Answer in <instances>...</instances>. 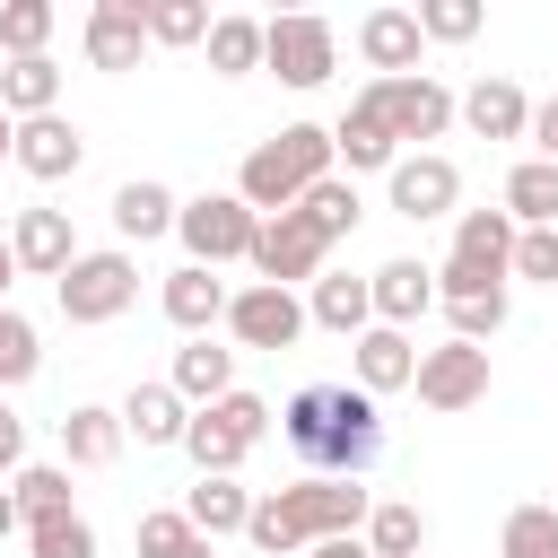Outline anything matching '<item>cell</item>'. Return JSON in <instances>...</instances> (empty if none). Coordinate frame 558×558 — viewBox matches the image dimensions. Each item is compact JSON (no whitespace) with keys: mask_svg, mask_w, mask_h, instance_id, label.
Segmentation results:
<instances>
[{"mask_svg":"<svg viewBox=\"0 0 558 558\" xmlns=\"http://www.w3.org/2000/svg\"><path fill=\"white\" fill-rule=\"evenodd\" d=\"M323 235L305 227V209H279V218H262V235H253V270H262V288H296V279H323Z\"/></svg>","mask_w":558,"mask_h":558,"instance_id":"30bf717a","label":"cell"},{"mask_svg":"<svg viewBox=\"0 0 558 558\" xmlns=\"http://www.w3.org/2000/svg\"><path fill=\"white\" fill-rule=\"evenodd\" d=\"M532 157H549V166H558V96H549V105H532Z\"/></svg>","mask_w":558,"mask_h":558,"instance_id":"ee69618b","label":"cell"},{"mask_svg":"<svg viewBox=\"0 0 558 558\" xmlns=\"http://www.w3.org/2000/svg\"><path fill=\"white\" fill-rule=\"evenodd\" d=\"M514 279H549L558 288V227H523L514 235Z\"/></svg>","mask_w":558,"mask_h":558,"instance_id":"b9f144b4","label":"cell"},{"mask_svg":"<svg viewBox=\"0 0 558 558\" xmlns=\"http://www.w3.org/2000/svg\"><path fill=\"white\" fill-rule=\"evenodd\" d=\"M0 113H9V122L61 113V61H52V52H44V61H9V70H0Z\"/></svg>","mask_w":558,"mask_h":558,"instance_id":"d4e9b609","label":"cell"},{"mask_svg":"<svg viewBox=\"0 0 558 558\" xmlns=\"http://www.w3.org/2000/svg\"><path fill=\"white\" fill-rule=\"evenodd\" d=\"M279 436L314 462V480H366V462L384 453V418L357 384H305L279 410Z\"/></svg>","mask_w":558,"mask_h":558,"instance_id":"6da1fadb","label":"cell"},{"mask_svg":"<svg viewBox=\"0 0 558 558\" xmlns=\"http://www.w3.org/2000/svg\"><path fill=\"white\" fill-rule=\"evenodd\" d=\"M0 70H9V52H0Z\"/></svg>","mask_w":558,"mask_h":558,"instance_id":"681fc988","label":"cell"},{"mask_svg":"<svg viewBox=\"0 0 558 558\" xmlns=\"http://www.w3.org/2000/svg\"><path fill=\"white\" fill-rule=\"evenodd\" d=\"M497 558H558V506H549V497H541V506H514Z\"/></svg>","mask_w":558,"mask_h":558,"instance_id":"d590c367","label":"cell"},{"mask_svg":"<svg viewBox=\"0 0 558 558\" xmlns=\"http://www.w3.org/2000/svg\"><path fill=\"white\" fill-rule=\"evenodd\" d=\"M148 44V0H96L87 9V61L96 70H140Z\"/></svg>","mask_w":558,"mask_h":558,"instance_id":"2e32d148","label":"cell"},{"mask_svg":"<svg viewBox=\"0 0 558 558\" xmlns=\"http://www.w3.org/2000/svg\"><path fill=\"white\" fill-rule=\"evenodd\" d=\"M427 410H471L488 401V349L471 340H445V349H418V384H410Z\"/></svg>","mask_w":558,"mask_h":558,"instance_id":"8fae6325","label":"cell"},{"mask_svg":"<svg viewBox=\"0 0 558 558\" xmlns=\"http://www.w3.org/2000/svg\"><path fill=\"white\" fill-rule=\"evenodd\" d=\"M209 549H218V541L192 532L183 506H148V514H140V558H209Z\"/></svg>","mask_w":558,"mask_h":558,"instance_id":"4dcf8cb0","label":"cell"},{"mask_svg":"<svg viewBox=\"0 0 558 558\" xmlns=\"http://www.w3.org/2000/svg\"><path fill=\"white\" fill-rule=\"evenodd\" d=\"M9 279H17V253L0 244V305H9Z\"/></svg>","mask_w":558,"mask_h":558,"instance_id":"7dc6e473","label":"cell"},{"mask_svg":"<svg viewBox=\"0 0 558 558\" xmlns=\"http://www.w3.org/2000/svg\"><path fill=\"white\" fill-rule=\"evenodd\" d=\"M366 288H375V323H392V331H410V323L436 305V270H427V262H410V253L375 262V270H366Z\"/></svg>","mask_w":558,"mask_h":558,"instance_id":"ac0fdd59","label":"cell"},{"mask_svg":"<svg viewBox=\"0 0 558 558\" xmlns=\"http://www.w3.org/2000/svg\"><path fill=\"white\" fill-rule=\"evenodd\" d=\"M9 253H17V270H35V279H61V270L78 262L70 209H17V227H9Z\"/></svg>","mask_w":558,"mask_h":558,"instance_id":"e0dca14e","label":"cell"},{"mask_svg":"<svg viewBox=\"0 0 558 558\" xmlns=\"http://www.w3.org/2000/svg\"><path fill=\"white\" fill-rule=\"evenodd\" d=\"M349 366H357V392H366V401L418 384V349H410V331H392V323L357 331V340H349Z\"/></svg>","mask_w":558,"mask_h":558,"instance_id":"9a60e30c","label":"cell"},{"mask_svg":"<svg viewBox=\"0 0 558 558\" xmlns=\"http://www.w3.org/2000/svg\"><path fill=\"white\" fill-rule=\"evenodd\" d=\"M174 235H183V253H192L201 270H218V262H253V235H262V218H253L235 192H201V201H183Z\"/></svg>","mask_w":558,"mask_h":558,"instance_id":"52a82bcc","label":"cell"},{"mask_svg":"<svg viewBox=\"0 0 558 558\" xmlns=\"http://www.w3.org/2000/svg\"><path fill=\"white\" fill-rule=\"evenodd\" d=\"M174 218H183V201H174L166 183H148V174H131V183L113 192V227H122V244H148V235H174Z\"/></svg>","mask_w":558,"mask_h":558,"instance_id":"484cf974","label":"cell"},{"mask_svg":"<svg viewBox=\"0 0 558 558\" xmlns=\"http://www.w3.org/2000/svg\"><path fill=\"white\" fill-rule=\"evenodd\" d=\"M418 35L427 44H471L480 35V0H418Z\"/></svg>","mask_w":558,"mask_h":558,"instance_id":"60d3db41","label":"cell"},{"mask_svg":"<svg viewBox=\"0 0 558 558\" xmlns=\"http://www.w3.org/2000/svg\"><path fill=\"white\" fill-rule=\"evenodd\" d=\"M26 549L35 558H96V532H87V514H52V523H26Z\"/></svg>","mask_w":558,"mask_h":558,"instance_id":"ab89813d","label":"cell"},{"mask_svg":"<svg viewBox=\"0 0 558 558\" xmlns=\"http://www.w3.org/2000/svg\"><path fill=\"white\" fill-rule=\"evenodd\" d=\"M17 471H26V418L0 401V480H17Z\"/></svg>","mask_w":558,"mask_h":558,"instance_id":"7bdbcfd3","label":"cell"},{"mask_svg":"<svg viewBox=\"0 0 558 558\" xmlns=\"http://www.w3.org/2000/svg\"><path fill=\"white\" fill-rule=\"evenodd\" d=\"M462 122H471L480 140H532V96H523L514 78H480V87L462 96Z\"/></svg>","mask_w":558,"mask_h":558,"instance_id":"7402d4cb","label":"cell"},{"mask_svg":"<svg viewBox=\"0 0 558 558\" xmlns=\"http://www.w3.org/2000/svg\"><path fill=\"white\" fill-rule=\"evenodd\" d=\"M262 436H270V401H262V392H227V401L192 410V436H183V453H192L201 471L235 480V471H244V453H253Z\"/></svg>","mask_w":558,"mask_h":558,"instance_id":"277c9868","label":"cell"},{"mask_svg":"<svg viewBox=\"0 0 558 558\" xmlns=\"http://www.w3.org/2000/svg\"><path fill=\"white\" fill-rule=\"evenodd\" d=\"M122 436H140V445H183V436H192V401H183L174 384H131V392H122Z\"/></svg>","mask_w":558,"mask_h":558,"instance_id":"d6986e66","label":"cell"},{"mask_svg":"<svg viewBox=\"0 0 558 558\" xmlns=\"http://www.w3.org/2000/svg\"><path fill=\"white\" fill-rule=\"evenodd\" d=\"M549 506H558V497H549Z\"/></svg>","mask_w":558,"mask_h":558,"instance_id":"816d5d0a","label":"cell"},{"mask_svg":"<svg viewBox=\"0 0 558 558\" xmlns=\"http://www.w3.org/2000/svg\"><path fill=\"white\" fill-rule=\"evenodd\" d=\"M366 549H375V558H418V549H427V514H418L410 497H384V506L366 514Z\"/></svg>","mask_w":558,"mask_h":558,"instance_id":"f546056e","label":"cell"},{"mask_svg":"<svg viewBox=\"0 0 558 558\" xmlns=\"http://www.w3.org/2000/svg\"><path fill=\"white\" fill-rule=\"evenodd\" d=\"M418 558H427V549H418Z\"/></svg>","mask_w":558,"mask_h":558,"instance_id":"f907efd6","label":"cell"},{"mask_svg":"<svg viewBox=\"0 0 558 558\" xmlns=\"http://www.w3.org/2000/svg\"><path fill=\"white\" fill-rule=\"evenodd\" d=\"M209 70H218V78L262 70V17H218V26H209Z\"/></svg>","mask_w":558,"mask_h":558,"instance_id":"e575fe53","label":"cell"},{"mask_svg":"<svg viewBox=\"0 0 558 558\" xmlns=\"http://www.w3.org/2000/svg\"><path fill=\"white\" fill-rule=\"evenodd\" d=\"M52 296H61V314L70 323H113V314H131V296H140V262L113 244V253H78L61 279H52Z\"/></svg>","mask_w":558,"mask_h":558,"instance_id":"8992f818","label":"cell"},{"mask_svg":"<svg viewBox=\"0 0 558 558\" xmlns=\"http://www.w3.org/2000/svg\"><path fill=\"white\" fill-rule=\"evenodd\" d=\"M305 558H375V549H366L357 532H340V541H323V549H305Z\"/></svg>","mask_w":558,"mask_h":558,"instance_id":"f6af8a7d","label":"cell"},{"mask_svg":"<svg viewBox=\"0 0 558 558\" xmlns=\"http://www.w3.org/2000/svg\"><path fill=\"white\" fill-rule=\"evenodd\" d=\"M296 209H305V227H314L323 244H340V235L357 227V183H349V174H323V183H314Z\"/></svg>","mask_w":558,"mask_h":558,"instance_id":"1f68e13d","label":"cell"},{"mask_svg":"<svg viewBox=\"0 0 558 558\" xmlns=\"http://www.w3.org/2000/svg\"><path fill=\"white\" fill-rule=\"evenodd\" d=\"M0 157H17V122L9 113H0Z\"/></svg>","mask_w":558,"mask_h":558,"instance_id":"c3c4849f","label":"cell"},{"mask_svg":"<svg viewBox=\"0 0 558 558\" xmlns=\"http://www.w3.org/2000/svg\"><path fill=\"white\" fill-rule=\"evenodd\" d=\"M331 157H340L349 174H392V166H401V140L384 131V113L349 105V113H340V131H331Z\"/></svg>","mask_w":558,"mask_h":558,"instance_id":"603a6c76","label":"cell"},{"mask_svg":"<svg viewBox=\"0 0 558 558\" xmlns=\"http://www.w3.org/2000/svg\"><path fill=\"white\" fill-rule=\"evenodd\" d=\"M166 384H174L192 410H209V401H227V392H235V349H218V340H183Z\"/></svg>","mask_w":558,"mask_h":558,"instance_id":"cb8c5ba5","label":"cell"},{"mask_svg":"<svg viewBox=\"0 0 558 558\" xmlns=\"http://www.w3.org/2000/svg\"><path fill=\"white\" fill-rule=\"evenodd\" d=\"M44 44H52V0H0V52L44 61Z\"/></svg>","mask_w":558,"mask_h":558,"instance_id":"836d02e7","label":"cell"},{"mask_svg":"<svg viewBox=\"0 0 558 558\" xmlns=\"http://www.w3.org/2000/svg\"><path fill=\"white\" fill-rule=\"evenodd\" d=\"M227 279L218 270H201V262H183V270H166V288H157V305H166V323L174 331H192V340H209V323H227Z\"/></svg>","mask_w":558,"mask_h":558,"instance_id":"5bb4252c","label":"cell"},{"mask_svg":"<svg viewBox=\"0 0 558 558\" xmlns=\"http://www.w3.org/2000/svg\"><path fill=\"white\" fill-rule=\"evenodd\" d=\"M61 462H78V471H105V462H122V410H96V401H78V410L61 418Z\"/></svg>","mask_w":558,"mask_h":558,"instance_id":"4316f807","label":"cell"},{"mask_svg":"<svg viewBox=\"0 0 558 558\" xmlns=\"http://www.w3.org/2000/svg\"><path fill=\"white\" fill-rule=\"evenodd\" d=\"M183 514H192V532H209V541H227V532H244V523H253V497H244L235 480H218V471H201V480H192V497H183Z\"/></svg>","mask_w":558,"mask_h":558,"instance_id":"f1b7e54d","label":"cell"},{"mask_svg":"<svg viewBox=\"0 0 558 558\" xmlns=\"http://www.w3.org/2000/svg\"><path fill=\"white\" fill-rule=\"evenodd\" d=\"M209 9L201 0H148V44H209Z\"/></svg>","mask_w":558,"mask_h":558,"instance_id":"f35d334b","label":"cell"},{"mask_svg":"<svg viewBox=\"0 0 558 558\" xmlns=\"http://www.w3.org/2000/svg\"><path fill=\"white\" fill-rule=\"evenodd\" d=\"M445 323H453V340L488 349V340L506 331V288H480V296H445Z\"/></svg>","mask_w":558,"mask_h":558,"instance_id":"8d00e7d4","label":"cell"},{"mask_svg":"<svg viewBox=\"0 0 558 558\" xmlns=\"http://www.w3.org/2000/svg\"><path fill=\"white\" fill-rule=\"evenodd\" d=\"M323 174H331V131L288 122V131H270V140L244 148V166H235V201H244L253 218H279V209H296Z\"/></svg>","mask_w":558,"mask_h":558,"instance_id":"3957f363","label":"cell"},{"mask_svg":"<svg viewBox=\"0 0 558 558\" xmlns=\"http://www.w3.org/2000/svg\"><path fill=\"white\" fill-rule=\"evenodd\" d=\"M35 366H44L35 323H26L17 305H0V392H9V384H35Z\"/></svg>","mask_w":558,"mask_h":558,"instance_id":"74e56055","label":"cell"},{"mask_svg":"<svg viewBox=\"0 0 558 558\" xmlns=\"http://www.w3.org/2000/svg\"><path fill=\"white\" fill-rule=\"evenodd\" d=\"M366 514H375L366 480H296V488H270V497H253V523H244V541H253L262 558H296V549H323V541L357 532Z\"/></svg>","mask_w":558,"mask_h":558,"instance_id":"7a4b0ae2","label":"cell"},{"mask_svg":"<svg viewBox=\"0 0 558 558\" xmlns=\"http://www.w3.org/2000/svg\"><path fill=\"white\" fill-rule=\"evenodd\" d=\"M227 331H235V349H296L305 340V296L253 279V288L227 296Z\"/></svg>","mask_w":558,"mask_h":558,"instance_id":"9c48e42d","label":"cell"},{"mask_svg":"<svg viewBox=\"0 0 558 558\" xmlns=\"http://www.w3.org/2000/svg\"><path fill=\"white\" fill-rule=\"evenodd\" d=\"M497 209H506L514 227H558V166H549V157H523V166L506 174Z\"/></svg>","mask_w":558,"mask_h":558,"instance_id":"83f0119b","label":"cell"},{"mask_svg":"<svg viewBox=\"0 0 558 558\" xmlns=\"http://www.w3.org/2000/svg\"><path fill=\"white\" fill-rule=\"evenodd\" d=\"M305 323H323V331L357 340V331H375V288H366V279H349V270H323V279H314V296H305Z\"/></svg>","mask_w":558,"mask_h":558,"instance_id":"44dd1931","label":"cell"},{"mask_svg":"<svg viewBox=\"0 0 558 558\" xmlns=\"http://www.w3.org/2000/svg\"><path fill=\"white\" fill-rule=\"evenodd\" d=\"M9 497H17L26 523H52V514H70V471H61V462H26V471L9 480Z\"/></svg>","mask_w":558,"mask_h":558,"instance_id":"d6a6232c","label":"cell"},{"mask_svg":"<svg viewBox=\"0 0 558 558\" xmlns=\"http://www.w3.org/2000/svg\"><path fill=\"white\" fill-rule=\"evenodd\" d=\"M17 523H26V514H17V497H9V488H0V541H9V532H17Z\"/></svg>","mask_w":558,"mask_h":558,"instance_id":"bcb514c9","label":"cell"},{"mask_svg":"<svg viewBox=\"0 0 558 558\" xmlns=\"http://www.w3.org/2000/svg\"><path fill=\"white\" fill-rule=\"evenodd\" d=\"M384 192H392V209H401L410 227H427V218H445V209L462 201V166L436 157V148H418V157H401V166L384 174Z\"/></svg>","mask_w":558,"mask_h":558,"instance_id":"7c38bea8","label":"cell"},{"mask_svg":"<svg viewBox=\"0 0 558 558\" xmlns=\"http://www.w3.org/2000/svg\"><path fill=\"white\" fill-rule=\"evenodd\" d=\"M418 9H366L357 17V52H366V70L375 78H418Z\"/></svg>","mask_w":558,"mask_h":558,"instance_id":"4fadbf2b","label":"cell"},{"mask_svg":"<svg viewBox=\"0 0 558 558\" xmlns=\"http://www.w3.org/2000/svg\"><path fill=\"white\" fill-rule=\"evenodd\" d=\"M357 105H366V113H384V131H392V140H445V122L462 113V96H453L445 78H427V70H418V78H366V87H357Z\"/></svg>","mask_w":558,"mask_h":558,"instance_id":"5b68a950","label":"cell"},{"mask_svg":"<svg viewBox=\"0 0 558 558\" xmlns=\"http://www.w3.org/2000/svg\"><path fill=\"white\" fill-rule=\"evenodd\" d=\"M78 157H87L78 122H61V113H44V122H17V166H26L35 183H61V174H78Z\"/></svg>","mask_w":558,"mask_h":558,"instance_id":"ffe728a7","label":"cell"},{"mask_svg":"<svg viewBox=\"0 0 558 558\" xmlns=\"http://www.w3.org/2000/svg\"><path fill=\"white\" fill-rule=\"evenodd\" d=\"M262 70H279L288 87H323L331 70H340V35H331V17H262Z\"/></svg>","mask_w":558,"mask_h":558,"instance_id":"ba28073f","label":"cell"}]
</instances>
